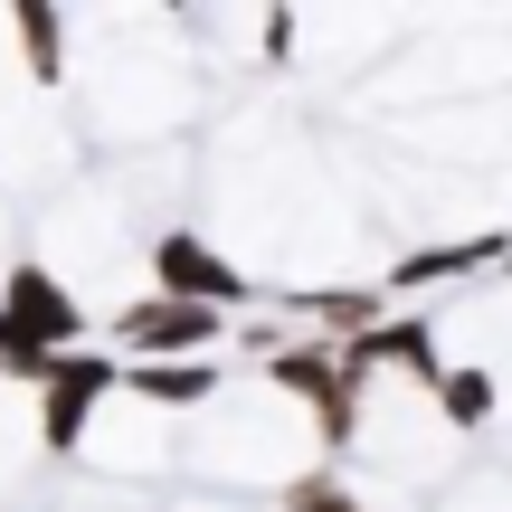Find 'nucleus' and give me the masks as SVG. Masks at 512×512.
I'll return each mask as SVG.
<instances>
[{
    "label": "nucleus",
    "instance_id": "f8f14e48",
    "mask_svg": "<svg viewBox=\"0 0 512 512\" xmlns=\"http://www.w3.org/2000/svg\"><path fill=\"white\" fill-rule=\"evenodd\" d=\"M503 266H512V247H503Z\"/></svg>",
    "mask_w": 512,
    "mask_h": 512
},
{
    "label": "nucleus",
    "instance_id": "20e7f679",
    "mask_svg": "<svg viewBox=\"0 0 512 512\" xmlns=\"http://www.w3.org/2000/svg\"><path fill=\"white\" fill-rule=\"evenodd\" d=\"M219 332H228L219 313L171 304V294H143V304L114 313V351H133V361H190V351H209Z\"/></svg>",
    "mask_w": 512,
    "mask_h": 512
},
{
    "label": "nucleus",
    "instance_id": "6e6552de",
    "mask_svg": "<svg viewBox=\"0 0 512 512\" xmlns=\"http://www.w3.org/2000/svg\"><path fill=\"white\" fill-rule=\"evenodd\" d=\"M133 389H143L152 408H200L209 389H219V370H200V361H143V370H124Z\"/></svg>",
    "mask_w": 512,
    "mask_h": 512
},
{
    "label": "nucleus",
    "instance_id": "9b49d317",
    "mask_svg": "<svg viewBox=\"0 0 512 512\" xmlns=\"http://www.w3.org/2000/svg\"><path fill=\"white\" fill-rule=\"evenodd\" d=\"M10 29H19V48H29L38 86H57V38H67V19L57 10H10Z\"/></svg>",
    "mask_w": 512,
    "mask_h": 512
},
{
    "label": "nucleus",
    "instance_id": "0eeeda50",
    "mask_svg": "<svg viewBox=\"0 0 512 512\" xmlns=\"http://www.w3.org/2000/svg\"><path fill=\"white\" fill-rule=\"evenodd\" d=\"M389 313V294H370V285H342V294H304V323H313V342H361L370 323Z\"/></svg>",
    "mask_w": 512,
    "mask_h": 512
},
{
    "label": "nucleus",
    "instance_id": "39448f33",
    "mask_svg": "<svg viewBox=\"0 0 512 512\" xmlns=\"http://www.w3.org/2000/svg\"><path fill=\"white\" fill-rule=\"evenodd\" d=\"M342 370H351V389H361L370 370H399V380L437 389V370H446V361H437V323H427V313H380V323L342 351Z\"/></svg>",
    "mask_w": 512,
    "mask_h": 512
},
{
    "label": "nucleus",
    "instance_id": "f03ea898",
    "mask_svg": "<svg viewBox=\"0 0 512 512\" xmlns=\"http://www.w3.org/2000/svg\"><path fill=\"white\" fill-rule=\"evenodd\" d=\"M0 332H10L19 351H48V361H57V351H76L86 313H76V294L29 256V266H10V285H0Z\"/></svg>",
    "mask_w": 512,
    "mask_h": 512
},
{
    "label": "nucleus",
    "instance_id": "9d476101",
    "mask_svg": "<svg viewBox=\"0 0 512 512\" xmlns=\"http://www.w3.org/2000/svg\"><path fill=\"white\" fill-rule=\"evenodd\" d=\"M285 512H361V494L342 484V465H313V475L285 484Z\"/></svg>",
    "mask_w": 512,
    "mask_h": 512
},
{
    "label": "nucleus",
    "instance_id": "7ed1b4c3",
    "mask_svg": "<svg viewBox=\"0 0 512 512\" xmlns=\"http://www.w3.org/2000/svg\"><path fill=\"white\" fill-rule=\"evenodd\" d=\"M152 275H162L171 304H200V313H219V323L247 304V275L228 266L219 247H200L190 228H162V238H152Z\"/></svg>",
    "mask_w": 512,
    "mask_h": 512
},
{
    "label": "nucleus",
    "instance_id": "ddd939ff",
    "mask_svg": "<svg viewBox=\"0 0 512 512\" xmlns=\"http://www.w3.org/2000/svg\"><path fill=\"white\" fill-rule=\"evenodd\" d=\"M0 342H10V332H0Z\"/></svg>",
    "mask_w": 512,
    "mask_h": 512
},
{
    "label": "nucleus",
    "instance_id": "423d86ee",
    "mask_svg": "<svg viewBox=\"0 0 512 512\" xmlns=\"http://www.w3.org/2000/svg\"><path fill=\"white\" fill-rule=\"evenodd\" d=\"M503 228H475V238H456V247H418V256H399L389 266V285L380 294H418V285H456V275H475V266H503Z\"/></svg>",
    "mask_w": 512,
    "mask_h": 512
},
{
    "label": "nucleus",
    "instance_id": "f257e3e1",
    "mask_svg": "<svg viewBox=\"0 0 512 512\" xmlns=\"http://www.w3.org/2000/svg\"><path fill=\"white\" fill-rule=\"evenodd\" d=\"M114 389H124V370H114L105 351H57V361H48V380H38V437H48V456L86 446L95 399H114Z\"/></svg>",
    "mask_w": 512,
    "mask_h": 512
},
{
    "label": "nucleus",
    "instance_id": "1a4fd4ad",
    "mask_svg": "<svg viewBox=\"0 0 512 512\" xmlns=\"http://www.w3.org/2000/svg\"><path fill=\"white\" fill-rule=\"evenodd\" d=\"M437 408L456 427H484L494 418V370H437Z\"/></svg>",
    "mask_w": 512,
    "mask_h": 512
}]
</instances>
